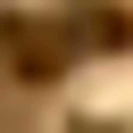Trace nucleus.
<instances>
[{
  "label": "nucleus",
  "instance_id": "obj_1",
  "mask_svg": "<svg viewBox=\"0 0 133 133\" xmlns=\"http://www.w3.org/2000/svg\"><path fill=\"white\" fill-rule=\"evenodd\" d=\"M0 50L17 58L25 83H50V75H66L75 33H66V25H42V17H8V25H0Z\"/></svg>",
  "mask_w": 133,
  "mask_h": 133
},
{
  "label": "nucleus",
  "instance_id": "obj_2",
  "mask_svg": "<svg viewBox=\"0 0 133 133\" xmlns=\"http://www.w3.org/2000/svg\"><path fill=\"white\" fill-rule=\"evenodd\" d=\"M66 33H75V50H125V42H133V17L108 8V0H83V8L66 17Z\"/></svg>",
  "mask_w": 133,
  "mask_h": 133
},
{
  "label": "nucleus",
  "instance_id": "obj_3",
  "mask_svg": "<svg viewBox=\"0 0 133 133\" xmlns=\"http://www.w3.org/2000/svg\"><path fill=\"white\" fill-rule=\"evenodd\" d=\"M66 133H116V125H66Z\"/></svg>",
  "mask_w": 133,
  "mask_h": 133
}]
</instances>
